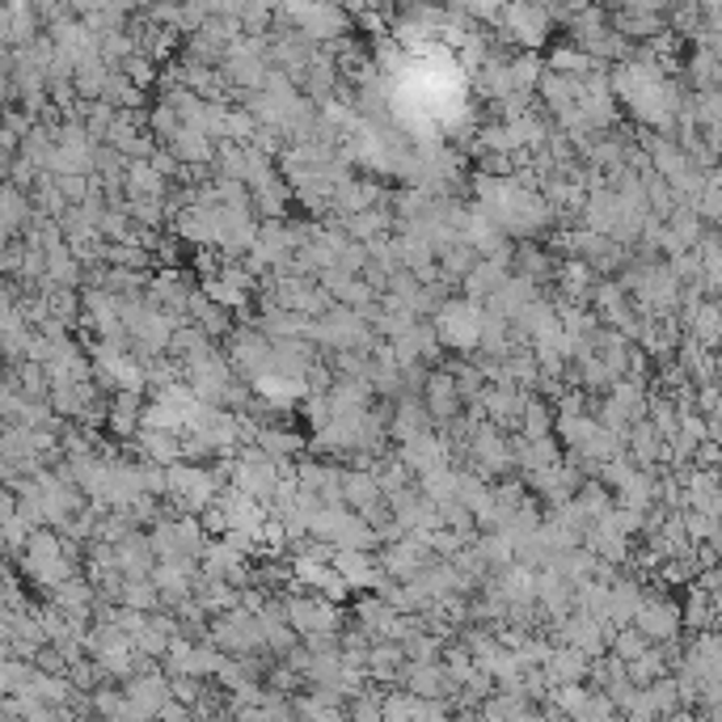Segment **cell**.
Listing matches in <instances>:
<instances>
[{"label": "cell", "mask_w": 722, "mask_h": 722, "mask_svg": "<svg viewBox=\"0 0 722 722\" xmlns=\"http://www.w3.org/2000/svg\"><path fill=\"white\" fill-rule=\"evenodd\" d=\"M351 714H364V719H376V714H380V701H359V706H351Z\"/></svg>", "instance_id": "obj_11"}, {"label": "cell", "mask_w": 722, "mask_h": 722, "mask_svg": "<svg viewBox=\"0 0 722 722\" xmlns=\"http://www.w3.org/2000/svg\"><path fill=\"white\" fill-rule=\"evenodd\" d=\"M330 566L347 578V587H373L376 578H380V566H376L373 549L334 546L330 549Z\"/></svg>", "instance_id": "obj_6"}, {"label": "cell", "mask_w": 722, "mask_h": 722, "mask_svg": "<svg viewBox=\"0 0 722 722\" xmlns=\"http://www.w3.org/2000/svg\"><path fill=\"white\" fill-rule=\"evenodd\" d=\"M423 405H427V414H432V423H448V419H457V410H461V389H457V380L448 368H432L427 380H423Z\"/></svg>", "instance_id": "obj_4"}, {"label": "cell", "mask_w": 722, "mask_h": 722, "mask_svg": "<svg viewBox=\"0 0 722 722\" xmlns=\"http://www.w3.org/2000/svg\"><path fill=\"white\" fill-rule=\"evenodd\" d=\"M630 626H634L638 634L646 638L651 646H660V642H676V638H680V608L672 605L667 596H655V600L646 596V600L638 605V612H634V621H630Z\"/></svg>", "instance_id": "obj_3"}, {"label": "cell", "mask_w": 722, "mask_h": 722, "mask_svg": "<svg viewBox=\"0 0 722 722\" xmlns=\"http://www.w3.org/2000/svg\"><path fill=\"white\" fill-rule=\"evenodd\" d=\"M380 498H385V494H380V482H376L373 469H364V465L343 469V503H347L351 512H368Z\"/></svg>", "instance_id": "obj_8"}, {"label": "cell", "mask_w": 722, "mask_h": 722, "mask_svg": "<svg viewBox=\"0 0 722 722\" xmlns=\"http://www.w3.org/2000/svg\"><path fill=\"white\" fill-rule=\"evenodd\" d=\"M111 558H115V571L123 578H148L152 566H157V553L140 532H127V537L111 541Z\"/></svg>", "instance_id": "obj_5"}, {"label": "cell", "mask_w": 722, "mask_h": 722, "mask_svg": "<svg viewBox=\"0 0 722 722\" xmlns=\"http://www.w3.org/2000/svg\"><path fill=\"white\" fill-rule=\"evenodd\" d=\"M140 414H145V389H115V398L106 405V427L118 439H131L140 432Z\"/></svg>", "instance_id": "obj_7"}, {"label": "cell", "mask_w": 722, "mask_h": 722, "mask_svg": "<svg viewBox=\"0 0 722 722\" xmlns=\"http://www.w3.org/2000/svg\"><path fill=\"white\" fill-rule=\"evenodd\" d=\"M284 612H288V626L300 638H313V634H339L343 630V605L325 600V596H288L284 600Z\"/></svg>", "instance_id": "obj_2"}, {"label": "cell", "mask_w": 722, "mask_h": 722, "mask_svg": "<svg viewBox=\"0 0 722 722\" xmlns=\"http://www.w3.org/2000/svg\"><path fill=\"white\" fill-rule=\"evenodd\" d=\"M136 439V448H140V457L152 465H174L182 461V435L177 432H161V427H140V432L131 435Z\"/></svg>", "instance_id": "obj_9"}, {"label": "cell", "mask_w": 722, "mask_h": 722, "mask_svg": "<svg viewBox=\"0 0 722 722\" xmlns=\"http://www.w3.org/2000/svg\"><path fill=\"white\" fill-rule=\"evenodd\" d=\"M432 318V330L444 351H478V334H482V305L478 300H469V296L439 300Z\"/></svg>", "instance_id": "obj_1"}, {"label": "cell", "mask_w": 722, "mask_h": 722, "mask_svg": "<svg viewBox=\"0 0 722 722\" xmlns=\"http://www.w3.org/2000/svg\"><path fill=\"white\" fill-rule=\"evenodd\" d=\"M524 439H541V435H553V405L546 398H524L520 419H516Z\"/></svg>", "instance_id": "obj_10"}]
</instances>
